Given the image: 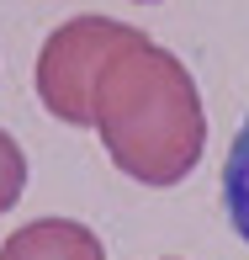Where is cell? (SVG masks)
Here are the masks:
<instances>
[{
    "label": "cell",
    "instance_id": "obj_5",
    "mask_svg": "<svg viewBox=\"0 0 249 260\" xmlns=\"http://www.w3.org/2000/svg\"><path fill=\"white\" fill-rule=\"evenodd\" d=\"M21 191H27V154H21V144L0 127V218L21 202Z\"/></svg>",
    "mask_w": 249,
    "mask_h": 260
},
{
    "label": "cell",
    "instance_id": "obj_2",
    "mask_svg": "<svg viewBox=\"0 0 249 260\" xmlns=\"http://www.w3.org/2000/svg\"><path fill=\"white\" fill-rule=\"evenodd\" d=\"M133 38H138V27H127L117 16H75L64 27H53L38 53V101L48 106V117H58L69 127H90L101 69Z\"/></svg>",
    "mask_w": 249,
    "mask_h": 260
},
{
    "label": "cell",
    "instance_id": "obj_1",
    "mask_svg": "<svg viewBox=\"0 0 249 260\" xmlns=\"http://www.w3.org/2000/svg\"><path fill=\"white\" fill-rule=\"evenodd\" d=\"M90 127L112 165L138 186H181L207 149V112L191 69L149 32L101 69Z\"/></svg>",
    "mask_w": 249,
    "mask_h": 260
},
{
    "label": "cell",
    "instance_id": "obj_4",
    "mask_svg": "<svg viewBox=\"0 0 249 260\" xmlns=\"http://www.w3.org/2000/svg\"><path fill=\"white\" fill-rule=\"evenodd\" d=\"M223 212H228L233 234L249 244V117L239 122L228 154H223Z\"/></svg>",
    "mask_w": 249,
    "mask_h": 260
},
{
    "label": "cell",
    "instance_id": "obj_3",
    "mask_svg": "<svg viewBox=\"0 0 249 260\" xmlns=\"http://www.w3.org/2000/svg\"><path fill=\"white\" fill-rule=\"evenodd\" d=\"M0 260H106V244L75 218H38L6 234Z\"/></svg>",
    "mask_w": 249,
    "mask_h": 260
}]
</instances>
